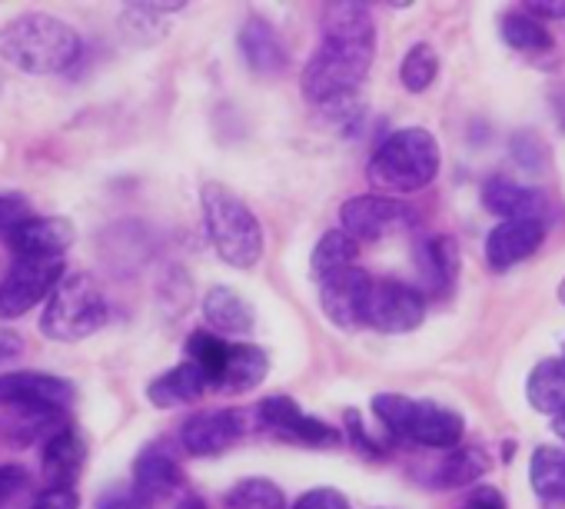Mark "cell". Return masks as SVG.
Wrapping results in <instances>:
<instances>
[{
	"label": "cell",
	"instance_id": "8",
	"mask_svg": "<svg viewBox=\"0 0 565 509\" xmlns=\"http://www.w3.org/2000/svg\"><path fill=\"white\" fill-rule=\"evenodd\" d=\"M340 223H343V233H350L356 243H376V240H386L396 230L413 226L416 213H413V206H406L396 197L363 193V197H353V200L343 203Z\"/></svg>",
	"mask_w": 565,
	"mask_h": 509
},
{
	"label": "cell",
	"instance_id": "3",
	"mask_svg": "<svg viewBox=\"0 0 565 509\" xmlns=\"http://www.w3.org/2000/svg\"><path fill=\"white\" fill-rule=\"evenodd\" d=\"M439 140L423 127L390 134L366 163V177L383 193H416L439 177Z\"/></svg>",
	"mask_w": 565,
	"mask_h": 509
},
{
	"label": "cell",
	"instance_id": "24",
	"mask_svg": "<svg viewBox=\"0 0 565 509\" xmlns=\"http://www.w3.org/2000/svg\"><path fill=\"white\" fill-rule=\"evenodd\" d=\"M266 373H269V357L256 343H233L226 370L216 386L226 393H249L266 380Z\"/></svg>",
	"mask_w": 565,
	"mask_h": 509
},
{
	"label": "cell",
	"instance_id": "2",
	"mask_svg": "<svg viewBox=\"0 0 565 509\" xmlns=\"http://www.w3.org/2000/svg\"><path fill=\"white\" fill-rule=\"evenodd\" d=\"M84 54L81 34L51 14H24L0 28V57L31 77L71 71Z\"/></svg>",
	"mask_w": 565,
	"mask_h": 509
},
{
	"label": "cell",
	"instance_id": "39",
	"mask_svg": "<svg viewBox=\"0 0 565 509\" xmlns=\"http://www.w3.org/2000/svg\"><path fill=\"white\" fill-rule=\"evenodd\" d=\"M466 509H505V499L495 486H479L469 492L466 499Z\"/></svg>",
	"mask_w": 565,
	"mask_h": 509
},
{
	"label": "cell",
	"instance_id": "20",
	"mask_svg": "<svg viewBox=\"0 0 565 509\" xmlns=\"http://www.w3.org/2000/svg\"><path fill=\"white\" fill-rule=\"evenodd\" d=\"M203 320L210 324V330L220 337V333H230V337H243L253 330L256 324V314H253V304L236 294L233 287L226 284H216L206 290L203 297Z\"/></svg>",
	"mask_w": 565,
	"mask_h": 509
},
{
	"label": "cell",
	"instance_id": "1",
	"mask_svg": "<svg viewBox=\"0 0 565 509\" xmlns=\"http://www.w3.org/2000/svg\"><path fill=\"white\" fill-rule=\"evenodd\" d=\"M376 57V21L366 4H327L323 41L303 67V94L313 104L353 100Z\"/></svg>",
	"mask_w": 565,
	"mask_h": 509
},
{
	"label": "cell",
	"instance_id": "45",
	"mask_svg": "<svg viewBox=\"0 0 565 509\" xmlns=\"http://www.w3.org/2000/svg\"><path fill=\"white\" fill-rule=\"evenodd\" d=\"M542 509H565V499H562V502H545Z\"/></svg>",
	"mask_w": 565,
	"mask_h": 509
},
{
	"label": "cell",
	"instance_id": "5",
	"mask_svg": "<svg viewBox=\"0 0 565 509\" xmlns=\"http://www.w3.org/2000/svg\"><path fill=\"white\" fill-rule=\"evenodd\" d=\"M107 317H110V307L97 280L87 274H71L51 294L41 314V333L57 343H74V340L97 333L107 324Z\"/></svg>",
	"mask_w": 565,
	"mask_h": 509
},
{
	"label": "cell",
	"instance_id": "33",
	"mask_svg": "<svg viewBox=\"0 0 565 509\" xmlns=\"http://www.w3.org/2000/svg\"><path fill=\"white\" fill-rule=\"evenodd\" d=\"M282 439H297V443H307V446H337L340 443V433L330 423L300 413L297 423L287 430V436H282Z\"/></svg>",
	"mask_w": 565,
	"mask_h": 509
},
{
	"label": "cell",
	"instance_id": "26",
	"mask_svg": "<svg viewBox=\"0 0 565 509\" xmlns=\"http://www.w3.org/2000/svg\"><path fill=\"white\" fill-rule=\"evenodd\" d=\"M183 4H127L120 11V28L140 41V44H153L170 31V18L180 14Z\"/></svg>",
	"mask_w": 565,
	"mask_h": 509
},
{
	"label": "cell",
	"instance_id": "16",
	"mask_svg": "<svg viewBox=\"0 0 565 509\" xmlns=\"http://www.w3.org/2000/svg\"><path fill=\"white\" fill-rule=\"evenodd\" d=\"M8 243L18 257H64V250L74 243V223L64 216H31L8 233Z\"/></svg>",
	"mask_w": 565,
	"mask_h": 509
},
{
	"label": "cell",
	"instance_id": "4",
	"mask_svg": "<svg viewBox=\"0 0 565 509\" xmlns=\"http://www.w3.org/2000/svg\"><path fill=\"white\" fill-rule=\"evenodd\" d=\"M200 203L216 257L236 271H253L263 257V226L246 200L223 183H203Z\"/></svg>",
	"mask_w": 565,
	"mask_h": 509
},
{
	"label": "cell",
	"instance_id": "27",
	"mask_svg": "<svg viewBox=\"0 0 565 509\" xmlns=\"http://www.w3.org/2000/svg\"><path fill=\"white\" fill-rule=\"evenodd\" d=\"M356 257H360V243L343 233V230H330L317 240L313 246V257H310V271L313 277H330L337 271H347V267H356Z\"/></svg>",
	"mask_w": 565,
	"mask_h": 509
},
{
	"label": "cell",
	"instance_id": "42",
	"mask_svg": "<svg viewBox=\"0 0 565 509\" xmlns=\"http://www.w3.org/2000/svg\"><path fill=\"white\" fill-rule=\"evenodd\" d=\"M532 11L535 14H548V18H565V0H558V4H555V0H535Z\"/></svg>",
	"mask_w": 565,
	"mask_h": 509
},
{
	"label": "cell",
	"instance_id": "30",
	"mask_svg": "<svg viewBox=\"0 0 565 509\" xmlns=\"http://www.w3.org/2000/svg\"><path fill=\"white\" fill-rule=\"evenodd\" d=\"M499 34L519 54H545L552 47L548 31L535 18H529V14H505L499 21Z\"/></svg>",
	"mask_w": 565,
	"mask_h": 509
},
{
	"label": "cell",
	"instance_id": "13",
	"mask_svg": "<svg viewBox=\"0 0 565 509\" xmlns=\"http://www.w3.org/2000/svg\"><path fill=\"white\" fill-rule=\"evenodd\" d=\"M466 436V423L456 410L433 403V400H413L409 423H406V443H419L429 449H456Z\"/></svg>",
	"mask_w": 565,
	"mask_h": 509
},
{
	"label": "cell",
	"instance_id": "23",
	"mask_svg": "<svg viewBox=\"0 0 565 509\" xmlns=\"http://www.w3.org/2000/svg\"><path fill=\"white\" fill-rule=\"evenodd\" d=\"M492 469V459L486 453V446H456L443 456V463L433 469V486L436 489H459L476 483L479 476H486Z\"/></svg>",
	"mask_w": 565,
	"mask_h": 509
},
{
	"label": "cell",
	"instance_id": "36",
	"mask_svg": "<svg viewBox=\"0 0 565 509\" xmlns=\"http://www.w3.org/2000/svg\"><path fill=\"white\" fill-rule=\"evenodd\" d=\"M347 433H350V443H356L366 456H383V446L366 433L363 416H360L356 410H350V413H347Z\"/></svg>",
	"mask_w": 565,
	"mask_h": 509
},
{
	"label": "cell",
	"instance_id": "40",
	"mask_svg": "<svg viewBox=\"0 0 565 509\" xmlns=\"http://www.w3.org/2000/svg\"><path fill=\"white\" fill-rule=\"evenodd\" d=\"M24 353V343L14 330H0V367L14 363L18 357Z\"/></svg>",
	"mask_w": 565,
	"mask_h": 509
},
{
	"label": "cell",
	"instance_id": "29",
	"mask_svg": "<svg viewBox=\"0 0 565 509\" xmlns=\"http://www.w3.org/2000/svg\"><path fill=\"white\" fill-rule=\"evenodd\" d=\"M230 347H233V343L220 340L216 333L196 330V333H190V340H186V360L196 363V367L203 370V377L210 380V386H216L220 377H223V370H226Z\"/></svg>",
	"mask_w": 565,
	"mask_h": 509
},
{
	"label": "cell",
	"instance_id": "15",
	"mask_svg": "<svg viewBox=\"0 0 565 509\" xmlns=\"http://www.w3.org/2000/svg\"><path fill=\"white\" fill-rule=\"evenodd\" d=\"M482 206L502 220H539L545 223L548 213V197L529 183L509 180V177H492L482 187Z\"/></svg>",
	"mask_w": 565,
	"mask_h": 509
},
{
	"label": "cell",
	"instance_id": "35",
	"mask_svg": "<svg viewBox=\"0 0 565 509\" xmlns=\"http://www.w3.org/2000/svg\"><path fill=\"white\" fill-rule=\"evenodd\" d=\"M294 509H350V499L340 492V489H330V486H320V489H310L297 499Z\"/></svg>",
	"mask_w": 565,
	"mask_h": 509
},
{
	"label": "cell",
	"instance_id": "21",
	"mask_svg": "<svg viewBox=\"0 0 565 509\" xmlns=\"http://www.w3.org/2000/svg\"><path fill=\"white\" fill-rule=\"evenodd\" d=\"M210 386V380L203 377V370L190 360H183L180 367L167 370L163 377H157L150 386H147V400L157 406V410H180L193 400L203 396V390Z\"/></svg>",
	"mask_w": 565,
	"mask_h": 509
},
{
	"label": "cell",
	"instance_id": "43",
	"mask_svg": "<svg viewBox=\"0 0 565 509\" xmlns=\"http://www.w3.org/2000/svg\"><path fill=\"white\" fill-rule=\"evenodd\" d=\"M170 509H210V506H206V499H203V496H196V492H183Z\"/></svg>",
	"mask_w": 565,
	"mask_h": 509
},
{
	"label": "cell",
	"instance_id": "41",
	"mask_svg": "<svg viewBox=\"0 0 565 509\" xmlns=\"http://www.w3.org/2000/svg\"><path fill=\"white\" fill-rule=\"evenodd\" d=\"M100 509H150V502L140 499L137 492H120V496H107Z\"/></svg>",
	"mask_w": 565,
	"mask_h": 509
},
{
	"label": "cell",
	"instance_id": "46",
	"mask_svg": "<svg viewBox=\"0 0 565 509\" xmlns=\"http://www.w3.org/2000/svg\"><path fill=\"white\" fill-rule=\"evenodd\" d=\"M558 300H562V307H565V280L558 284Z\"/></svg>",
	"mask_w": 565,
	"mask_h": 509
},
{
	"label": "cell",
	"instance_id": "44",
	"mask_svg": "<svg viewBox=\"0 0 565 509\" xmlns=\"http://www.w3.org/2000/svg\"><path fill=\"white\" fill-rule=\"evenodd\" d=\"M548 430L565 443V413H558V416H552V423H548Z\"/></svg>",
	"mask_w": 565,
	"mask_h": 509
},
{
	"label": "cell",
	"instance_id": "25",
	"mask_svg": "<svg viewBox=\"0 0 565 509\" xmlns=\"http://www.w3.org/2000/svg\"><path fill=\"white\" fill-rule=\"evenodd\" d=\"M529 486L545 502L565 499V449L562 446H535L529 459Z\"/></svg>",
	"mask_w": 565,
	"mask_h": 509
},
{
	"label": "cell",
	"instance_id": "32",
	"mask_svg": "<svg viewBox=\"0 0 565 509\" xmlns=\"http://www.w3.org/2000/svg\"><path fill=\"white\" fill-rule=\"evenodd\" d=\"M409 410H413V400L403 396V393H376V396H373V413H376L380 426H383L393 439H403V436H406Z\"/></svg>",
	"mask_w": 565,
	"mask_h": 509
},
{
	"label": "cell",
	"instance_id": "17",
	"mask_svg": "<svg viewBox=\"0 0 565 509\" xmlns=\"http://www.w3.org/2000/svg\"><path fill=\"white\" fill-rule=\"evenodd\" d=\"M416 267L426 290L446 297L459 280V246L446 233H426L416 243Z\"/></svg>",
	"mask_w": 565,
	"mask_h": 509
},
{
	"label": "cell",
	"instance_id": "19",
	"mask_svg": "<svg viewBox=\"0 0 565 509\" xmlns=\"http://www.w3.org/2000/svg\"><path fill=\"white\" fill-rule=\"evenodd\" d=\"M84 463H87V446L81 439L77 430L64 426L61 433H54L47 443H44V453H41V469H44V479L57 489H74V483L81 479L84 473Z\"/></svg>",
	"mask_w": 565,
	"mask_h": 509
},
{
	"label": "cell",
	"instance_id": "10",
	"mask_svg": "<svg viewBox=\"0 0 565 509\" xmlns=\"http://www.w3.org/2000/svg\"><path fill=\"white\" fill-rule=\"evenodd\" d=\"M246 433H253L249 410H210L190 416L180 426V446L190 456H216L226 453Z\"/></svg>",
	"mask_w": 565,
	"mask_h": 509
},
{
	"label": "cell",
	"instance_id": "22",
	"mask_svg": "<svg viewBox=\"0 0 565 509\" xmlns=\"http://www.w3.org/2000/svg\"><path fill=\"white\" fill-rule=\"evenodd\" d=\"M525 400L539 413H565V357H552L532 367L525 380Z\"/></svg>",
	"mask_w": 565,
	"mask_h": 509
},
{
	"label": "cell",
	"instance_id": "9",
	"mask_svg": "<svg viewBox=\"0 0 565 509\" xmlns=\"http://www.w3.org/2000/svg\"><path fill=\"white\" fill-rule=\"evenodd\" d=\"M317 284H320V290H317L320 307L333 327H340V330L363 327V310H366V300L373 290V277L366 271L347 267L330 277H320Z\"/></svg>",
	"mask_w": 565,
	"mask_h": 509
},
{
	"label": "cell",
	"instance_id": "11",
	"mask_svg": "<svg viewBox=\"0 0 565 509\" xmlns=\"http://www.w3.org/2000/svg\"><path fill=\"white\" fill-rule=\"evenodd\" d=\"M74 400V386L51 373H4L0 377V406L24 410H67Z\"/></svg>",
	"mask_w": 565,
	"mask_h": 509
},
{
	"label": "cell",
	"instance_id": "34",
	"mask_svg": "<svg viewBox=\"0 0 565 509\" xmlns=\"http://www.w3.org/2000/svg\"><path fill=\"white\" fill-rule=\"evenodd\" d=\"M24 220H31V203L21 193H0V230L11 233Z\"/></svg>",
	"mask_w": 565,
	"mask_h": 509
},
{
	"label": "cell",
	"instance_id": "7",
	"mask_svg": "<svg viewBox=\"0 0 565 509\" xmlns=\"http://www.w3.org/2000/svg\"><path fill=\"white\" fill-rule=\"evenodd\" d=\"M426 320V294L403 284V280H373L363 327H373L380 333H409Z\"/></svg>",
	"mask_w": 565,
	"mask_h": 509
},
{
	"label": "cell",
	"instance_id": "6",
	"mask_svg": "<svg viewBox=\"0 0 565 509\" xmlns=\"http://www.w3.org/2000/svg\"><path fill=\"white\" fill-rule=\"evenodd\" d=\"M64 280L61 257H18L8 277L0 280V317H24L34 310L47 294H54Z\"/></svg>",
	"mask_w": 565,
	"mask_h": 509
},
{
	"label": "cell",
	"instance_id": "37",
	"mask_svg": "<svg viewBox=\"0 0 565 509\" xmlns=\"http://www.w3.org/2000/svg\"><path fill=\"white\" fill-rule=\"evenodd\" d=\"M24 489H28V469L24 466H0V506L11 502Z\"/></svg>",
	"mask_w": 565,
	"mask_h": 509
},
{
	"label": "cell",
	"instance_id": "14",
	"mask_svg": "<svg viewBox=\"0 0 565 509\" xmlns=\"http://www.w3.org/2000/svg\"><path fill=\"white\" fill-rule=\"evenodd\" d=\"M180 486H183V469H180V459L173 456V449L167 443H150L134 459V492L140 499H147L150 506L157 499L177 496Z\"/></svg>",
	"mask_w": 565,
	"mask_h": 509
},
{
	"label": "cell",
	"instance_id": "31",
	"mask_svg": "<svg viewBox=\"0 0 565 509\" xmlns=\"http://www.w3.org/2000/svg\"><path fill=\"white\" fill-rule=\"evenodd\" d=\"M436 74H439V57H436V51H433L429 44H413L409 54H406L403 64H399V81H403V87H406L409 94H423V91L433 87Z\"/></svg>",
	"mask_w": 565,
	"mask_h": 509
},
{
	"label": "cell",
	"instance_id": "47",
	"mask_svg": "<svg viewBox=\"0 0 565 509\" xmlns=\"http://www.w3.org/2000/svg\"><path fill=\"white\" fill-rule=\"evenodd\" d=\"M562 357H565V340H562Z\"/></svg>",
	"mask_w": 565,
	"mask_h": 509
},
{
	"label": "cell",
	"instance_id": "28",
	"mask_svg": "<svg viewBox=\"0 0 565 509\" xmlns=\"http://www.w3.org/2000/svg\"><path fill=\"white\" fill-rule=\"evenodd\" d=\"M226 509H287V496L282 489L263 476H249L239 479L226 496H223Z\"/></svg>",
	"mask_w": 565,
	"mask_h": 509
},
{
	"label": "cell",
	"instance_id": "38",
	"mask_svg": "<svg viewBox=\"0 0 565 509\" xmlns=\"http://www.w3.org/2000/svg\"><path fill=\"white\" fill-rule=\"evenodd\" d=\"M31 509H81V496H77V489H57V486H51V489H44L34 499Z\"/></svg>",
	"mask_w": 565,
	"mask_h": 509
},
{
	"label": "cell",
	"instance_id": "12",
	"mask_svg": "<svg viewBox=\"0 0 565 509\" xmlns=\"http://www.w3.org/2000/svg\"><path fill=\"white\" fill-rule=\"evenodd\" d=\"M545 243V223L539 220H502L486 236V261L495 274H505L525 264Z\"/></svg>",
	"mask_w": 565,
	"mask_h": 509
},
{
	"label": "cell",
	"instance_id": "18",
	"mask_svg": "<svg viewBox=\"0 0 565 509\" xmlns=\"http://www.w3.org/2000/svg\"><path fill=\"white\" fill-rule=\"evenodd\" d=\"M239 54L246 67L259 77H276L287 71V51H282L279 34L259 14H249L239 28Z\"/></svg>",
	"mask_w": 565,
	"mask_h": 509
}]
</instances>
